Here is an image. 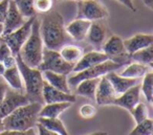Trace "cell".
<instances>
[{"label":"cell","instance_id":"39","mask_svg":"<svg viewBox=\"0 0 153 135\" xmlns=\"http://www.w3.org/2000/svg\"><path fill=\"white\" fill-rule=\"evenodd\" d=\"M115 1H117V2L122 3V4H124L126 7H127V9L131 10V11L134 12V13L136 12V9L134 7L133 2H132V0H115Z\"/></svg>","mask_w":153,"mask_h":135},{"label":"cell","instance_id":"1","mask_svg":"<svg viewBox=\"0 0 153 135\" xmlns=\"http://www.w3.org/2000/svg\"><path fill=\"white\" fill-rule=\"evenodd\" d=\"M40 34L44 46L55 50H59L70 39L65 30L62 15L51 10L45 13L42 21H40Z\"/></svg>","mask_w":153,"mask_h":135},{"label":"cell","instance_id":"16","mask_svg":"<svg viewBox=\"0 0 153 135\" xmlns=\"http://www.w3.org/2000/svg\"><path fill=\"white\" fill-rule=\"evenodd\" d=\"M109 60L108 56L104 53H100V51H89V53H85L81 57V59L76 62L72 68V71L74 72H78L81 71L83 69H86L88 67H91L94 65L97 64H100L102 62H105Z\"/></svg>","mask_w":153,"mask_h":135},{"label":"cell","instance_id":"6","mask_svg":"<svg viewBox=\"0 0 153 135\" xmlns=\"http://www.w3.org/2000/svg\"><path fill=\"white\" fill-rule=\"evenodd\" d=\"M39 70L44 71V70H49V71L58 72V73L68 74L72 72L74 65L68 62H66L58 50L55 49H48L45 47L43 49L42 61L40 65L38 66Z\"/></svg>","mask_w":153,"mask_h":135},{"label":"cell","instance_id":"14","mask_svg":"<svg viewBox=\"0 0 153 135\" xmlns=\"http://www.w3.org/2000/svg\"><path fill=\"white\" fill-rule=\"evenodd\" d=\"M27 19L23 17L20 14L19 10L16 7L14 0H10L9 4V11H7V17H5L4 21H3V34L7 35L9 33L14 32L15 30H17L18 27L22 25L24 22Z\"/></svg>","mask_w":153,"mask_h":135},{"label":"cell","instance_id":"36","mask_svg":"<svg viewBox=\"0 0 153 135\" xmlns=\"http://www.w3.org/2000/svg\"><path fill=\"white\" fill-rule=\"evenodd\" d=\"M10 0H0V23H3L9 11Z\"/></svg>","mask_w":153,"mask_h":135},{"label":"cell","instance_id":"11","mask_svg":"<svg viewBox=\"0 0 153 135\" xmlns=\"http://www.w3.org/2000/svg\"><path fill=\"white\" fill-rule=\"evenodd\" d=\"M117 96V92L114 91L108 79L105 76H101L99 80L98 86H97L96 93H94V99H96L97 104L100 106L112 105L113 101Z\"/></svg>","mask_w":153,"mask_h":135},{"label":"cell","instance_id":"31","mask_svg":"<svg viewBox=\"0 0 153 135\" xmlns=\"http://www.w3.org/2000/svg\"><path fill=\"white\" fill-rule=\"evenodd\" d=\"M129 111H130V113H131L135 124L140 122L142 120L149 117V112H148V109H147V106L143 103H140V102H138L131 110H129Z\"/></svg>","mask_w":153,"mask_h":135},{"label":"cell","instance_id":"33","mask_svg":"<svg viewBox=\"0 0 153 135\" xmlns=\"http://www.w3.org/2000/svg\"><path fill=\"white\" fill-rule=\"evenodd\" d=\"M53 0H34V9L37 13L45 14L53 7Z\"/></svg>","mask_w":153,"mask_h":135},{"label":"cell","instance_id":"41","mask_svg":"<svg viewBox=\"0 0 153 135\" xmlns=\"http://www.w3.org/2000/svg\"><path fill=\"white\" fill-rule=\"evenodd\" d=\"M143 2H144L145 5L148 7L151 11H153V0H143Z\"/></svg>","mask_w":153,"mask_h":135},{"label":"cell","instance_id":"34","mask_svg":"<svg viewBox=\"0 0 153 135\" xmlns=\"http://www.w3.org/2000/svg\"><path fill=\"white\" fill-rule=\"evenodd\" d=\"M36 132L34 129L30 128L26 131H20V130H3L0 132V135H34Z\"/></svg>","mask_w":153,"mask_h":135},{"label":"cell","instance_id":"35","mask_svg":"<svg viewBox=\"0 0 153 135\" xmlns=\"http://www.w3.org/2000/svg\"><path fill=\"white\" fill-rule=\"evenodd\" d=\"M12 55H13V53H12L9 45L1 40V42H0V62H2L3 60Z\"/></svg>","mask_w":153,"mask_h":135},{"label":"cell","instance_id":"21","mask_svg":"<svg viewBox=\"0 0 153 135\" xmlns=\"http://www.w3.org/2000/svg\"><path fill=\"white\" fill-rule=\"evenodd\" d=\"M105 38H106V30L104 26L99 23H92L91 22L87 36H86L88 42L94 46L101 47L104 44Z\"/></svg>","mask_w":153,"mask_h":135},{"label":"cell","instance_id":"42","mask_svg":"<svg viewBox=\"0 0 153 135\" xmlns=\"http://www.w3.org/2000/svg\"><path fill=\"white\" fill-rule=\"evenodd\" d=\"M5 69H7V67L4 66V64H3L2 62H0V76H2V74L4 73Z\"/></svg>","mask_w":153,"mask_h":135},{"label":"cell","instance_id":"5","mask_svg":"<svg viewBox=\"0 0 153 135\" xmlns=\"http://www.w3.org/2000/svg\"><path fill=\"white\" fill-rule=\"evenodd\" d=\"M122 67V65L117 62H114L112 60H107L105 62H102L100 64H97L91 67H88L86 69H83L81 71L76 72V74L72 76H70L69 79H67L68 85L72 87H76L79 84L81 81L86 80V79H97L101 78L103 76H106L108 72L110 71H115V70L120 69Z\"/></svg>","mask_w":153,"mask_h":135},{"label":"cell","instance_id":"8","mask_svg":"<svg viewBox=\"0 0 153 135\" xmlns=\"http://www.w3.org/2000/svg\"><path fill=\"white\" fill-rule=\"evenodd\" d=\"M35 18L36 17L30 18L20 27H18L17 30H15L12 33H9L7 35H2V36L0 37V39L3 42H5L9 45V47L11 48L14 56L19 53L22 45L27 40L28 36L30 34V30H32V24Z\"/></svg>","mask_w":153,"mask_h":135},{"label":"cell","instance_id":"12","mask_svg":"<svg viewBox=\"0 0 153 135\" xmlns=\"http://www.w3.org/2000/svg\"><path fill=\"white\" fill-rule=\"evenodd\" d=\"M42 97L45 104L60 103V102H69L74 104L76 102V96L71 93H67L55 88L44 81L42 89Z\"/></svg>","mask_w":153,"mask_h":135},{"label":"cell","instance_id":"29","mask_svg":"<svg viewBox=\"0 0 153 135\" xmlns=\"http://www.w3.org/2000/svg\"><path fill=\"white\" fill-rule=\"evenodd\" d=\"M140 91H143L147 102L152 104L153 99V72L148 71L143 76V82L140 84Z\"/></svg>","mask_w":153,"mask_h":135},{"label":"cell","instance_id":"22","mask_svg":"<svg viewBox=\"0 0 153 135\" xmlns=\"http://www.w3.org/2000/svg\"><path fill=\"white\" fill-rule=\"evenodd\" d=\"M99 80H100V78L86 79V80L81 81L76 86V94L87 97V99H94V93H96Z\"/></svg>","mask_w":153,"mask_h":135},{"label":"cell","instance_id":"4","mask_svg":"<svg viewBox=\"0 0 153 135\" xmlns=\"http://www.w3.org/2000/svg\"><path fill=\"white\" fill-rule=\"evenodd\" d=\"M43 49L44 44L40 34V20L36 17L33 21L30 36L22 45L19 56L27 66L37 68L42 61Z\"/></svg>","mask_w":153,"mask_h":135},{"label":"cell","instance_id":"2","mask_svg":"<svg viewBox=\"0 0 153 135\" xmlns=\"http://www.w3.org/2000/svg\"><path fill=\"white\" fill-rule=\"evenodd\" d=\"M43 104L38 102H30L28 104L15 109L13 112L2 118L3 130L26 131L34 128L37 124L39 111Z\"/></svg>","mask_w":153,"mask_h":135},{"label":"cell","instance_id":"38","mask_svg":"<svg viewBox=\"0 0 153 135\" xmlns=\"http://www.w3.org/2000/svg\"><path fill=\"white\" fill-rule=\"evenodd\" d=\"M2 63L4 64V66L7 68H10V67H12V66L17 65V63H16V56H14V55L10 56V57H7V59L3 60Z\"/></svg>","mask_w":153,"mask_h":135},{"label":"cell","instance_id":"40","mask_svg":"<svg viewBox=\"0 0 153 135\" xmlns=\"http://www.w3.org/2000/svg\"><path fill=\"white\" fill-rule=\"evenodd\" d=\"M7 85H5L4 83L0 82V104H1V102H2L3 99H4L5 93H7Z\"/></svg>","mask_w":153,"mask_h":135},{"label":"cell","instance_id":"3","mask_svg":"<svg viewBox=\"0 0 153 135\" xmlns=\"http://www.w3.org/2000/svg\"><path fill=\"white\" fill-rule=\"evenodd\" d=\"M16 63L21 73L24 88H25V95L27 96L28 101L43 104L44 102L42 97V89L44 84V78H43L42 71L38 68L30 67L26 65L20 58L19 53L16 55Z\"/></svg>","mask_w":153,"mask_h":135},{"label":"cell","instance_id":"26","mask_svg":"<svg viewBox=\"0 0 153 135\" xmlns=\"http://www.w3.org/2000/svg\"><path fill=\"white\" fill-rule=\"evenodd\" d=\"M37 122H40L41 125H43L45 128H47L55 134L66 135L68 133L63 122L59 119V117H41V116H38Z\"/></svg>","mask_w":153,"mask_h":135},{"label":"cell","instance_id":"17","mask_svg":"<svg viewBox=\"0 0 153 135\" xmlns=\"http://www.w3.org/2000/svg\"><path fill=\"white\" fill-rule=\"evenodd\" d=\"M150 45H153V35L151 34H136L124 41V46L129 55Z\"/></svg>","mask_w":153,"mask_h":135},{"label":"cell","instance_id":"48","mask_svg":"<svg viewBox=\"0 0 153 135\" xmlns=\"http://www.w3.org/2000/svg\"><path fill=\"white\" fill-rule=\"evenodd\" d=\"M53 1H56V0H53Z\"/></svg>","mask_w":153,"mask_h":135},{"label":"cell","instance_id":"13","mask_svg":"<svg viewBox=\"0 0 153 135\" xmlns=\"http://www.w3.org/2000/svg\"><path fill=\"white\" fill-rule=\"evenodd\" d=\"M140 84H136L134 86L130 87L125 92L119 94L113 101L112 105L119 106L126 110H131L136 104L140 102Z\"/></svg>","mask_w":153,"mask_h":135},{"label":"cell","instance_id":"30","mask_svg":"<svg viewBox=\"0 0 153 135\" xmlns=\"http://www.w3.org/2000/svg\"><path fill=\"white\" fill-rule=\"evenodd\" d=\"M130 135H152L153 134V120L151 118H146L136 126L129 133Z\"/></svg>","mask_w":153,"mask_h":135},{"label":"cell","instance_id":"23","mask_svg":"<svg viewBox=\"0 0 153 135\" xmlns=\"http://www.w3.org/2000/svg\"><path fill=\"white\" fill-rule=\"evenodd\" d=\"M58 51L66 62L72 64V65H74L83 56V49L80 46L72 44H64L63 46L60 47Z\"/></svg>","mask_w":153,"mask_h":135},{"label":"cell","instance_id":"45","mask_svg":"<svg viewBox=\"0 0 153 135\" xmlns=\"http://www.w3.org/2000/svg\"><path fill=\"white\" fill-rule=\"evenodd\" d=\"M3 131V124H2V118L0 117V132Z\"/></svg>","mask_w":153,"mask_h":135},{"label":"cell","instance_id":"47","mask_svg":"<svg viewBox=\"0 0 153 135\" xmlns=\"http://www.w3.org/2000/svg\"><path fill=\"white\" fill-rule=\"evenodd\" d=\"M0 42H1V39H0Z\"/></svg>","mask_w":153,"mask_h":135},{"label":"cell","instance_id":"27","mask_svg":"<svg viewBox=\"0 0 153 135\" xmlns=\"http://www.w3.org/2000/svg\"><path fill=\"white\" fill-rule=\"evenodd\" d=\"M130 59L133 62H138V63L145 64L150 67H152L153 64V45L142 48L140 50H136L135 53L130 55Z\"/></svg>","mask_w":153,"mask_h":135},{"label":"cell","instance_id":"10","mask_svg":"<svg viewBox=\"0 0 153 135\" xmlns=\"http://www.w3.org/2000/svg\"><path fill=\"white\" fill-rule=\"evenodd\" d=\"M30 103L27 96L18 90H7L5 96L0 104V117L3 118L9 115L15 109Z\"/></svg>","mask_w":153,"mask_h":135},{"label":"cell","instance_id":"44","mask_svg":"<svg viewBox=\"0 0 153 135\" xmlns=\"http://www.w3.org/2000/svg\"><path fill=\"white\" fill-rule=\"evenodd\" d=\"M106 132H94L92 133V135H106Z\"/></svg>","mask_w":153,"mask_h":135},{"label":"cell","instance_id":"20","mask_svg":"<svg viewBox=\"0 0 153 135\" xmlns=\"http://www.w3.org/2000/svg\"><path fill=\"white\" fill-rule=\"evenodd\" d=\"M72 103L69 102H60V103L45 104L39 111V116L41 117H59L65 110L70 108Z\"/></svg>","mask_w":153,"mask_h":135},{"label":"cell","instance_id":"37","mask_svg":"<svg viewBox=\"0 0 153 135\" xmlns=\"http://www.w3.org/2000/svg\"><path fill=\"white\" fill-rule=\"evenodd\" d=\"M36 127L38 128V133L40 135H56L53 132H51V131H49L47 128H45L43 125H41L40 122H37L36 124Z\"/></svg>","mask_w":153,"mask_h":135},{"label":"cell","instance_id":"18","mask_svg":"<svg viewBox=\"0 0 153 135\" xmlns=\"http://www.w3.org/2000/svg\"><path fill=\"white\" fill-rule=\"evenodd\" d=\"M105 76L108 79V81L110 82V84L112 85L113 89H114V91L117 92V95L125 92L130 87L138 84L137 79L126 78V76H121V74L115 73L114 71L108 72Z\"/></svg>","mask_w":153,"mask_h":135},{"label":"cell","instance_id":"9","mask_svg":"<svg viewBox=\"0 0 153 135\" xmlns=\"http://www.w3.org/2000/svg\"><path fill=\"white\" fill-rule=\"evenodd\" d=\"M103 46V53H106L110 60L120 63L122 66L131 62L130 55L126 51L124 46V41L120 36L112 35Z\"/></svg>","mask_w":153,"mask_h":135},{"label":"cell","instance_id":"24","mask_svg":"<svg viewBox=\"0 0 153 135\" xmlns=\"http://www.w3.org/2000/svg\"><path fill=\"white\" fill-rule=\"evenodd\" d=\"M2 76L14 90H23V80H22L21 73H20L19 68H18L17 65L7 68L4 73L2 74Z\"/></svg>","mask_w":153,"mask_h":135},{"label":"cell","instance_id":"15","mask_svg":"<svg viewBox=\"0 0 153 135\" xmlns=\"http://www.w3.org/2000/svg\"><path fill=\"white\" fill-rule=\"evenodd\" d=\"M90 24H91V21L89 20L76 18L74 21H71L65 26V30L68 36L74 41H83L86 39Z\"/></svg>","mask_w":153,"mask_h":135},{"label":"cell","instance_id":"28","mask_svg":"<svg viewBox=\"0 0 153 135\" xmlns=\"http://www.w3.org/2000/svg\"><path fill=\"white\" fill-rule=\"evenodd\" d=\"M14 2L25 19L37 17V12L34 9V0H14Z\"/></svg>","mask_w":153,"mask_h":135},{"label":"cell","instance_id":"19","mask_svg":"<svg viewBox=\"0 0 153 135\" xmlns=\"http://www.w3.org/2000/svg\"><path fill=\"white\" fill-rule=\"evenodd\" d=\"M42 74L45 78V81L49 85H51L53 87H55V88L59 89L61 91L70 93V87L68 85L67 74L58 73V72L49 71V70L42 71Z\"/></svg>","mask_w":153,"mask_h":135},{"label":"cell","instance_id":"46","mask_svg":"<svg viewBox=\"0 0 153 135\" xmlns=\"http://www.w3.org/2000/svg\"><path fill=\"white\" fill-rule=\"evenodd\" d=\"M60 1H65V0H60ZM74 1H80V0H74Z\"/></svg>","mask_w":153,"mask_h":135},{"label":"cell","instance_id":"25","mask_svg":"<svg viewBox=\"0 0 153 135\" xmlns=\"http://www.w3.org/2000/svg\"><path fill=\"white\" fill-rule=\"evenodd\" d=\"M150 66L145 65V64L138 63V62H132L121 72V76H126L130 79H142L148 71H150Z\"/></svg>","mask_w":153,"mask_h":135},{"label":"cell","instance_id":"43","mask_svg":"<svg viewBox=\"0 0 153 135\" xmlns=\"http://www.w3.org/2000/svg\"><path fill=\"white\" fill-rule=\"evenodd\" d=\"M3 34V23H0V37Z\"/></svg>","mask_w":153,"mask_h":135},{"label":"cell","instance_id":"32","mask_svg":"<svg viewBox=\"0 0 153 135\" xmlns=\"http://www.w3.org/2000/svg\"><path fill=\"white\" fill-rule=\"evenodd\" d=\"M97 112L98 109L97 107H94L91 104H84L80 107L79 109V114L81 115L82 118L84 119H90V118H94L97 115Z\"/></svg>","mask_w":153,"mask_h":135},{"label":"cell","instance_id":"7","mask_svg":"<svg viewBox=\"0 0 153 135\" xmlns=\"http://www.w3.org/2000/svg\"><path fill=\"white\" fill-rule=\"evenodd\" d=\"M78 13L76 18L85 19L89 21L106 19L109 16V12L104 4L99 0H80L76 1Z\"/></svg>","mask_w":153,"mask_h":135}]
</instances>
